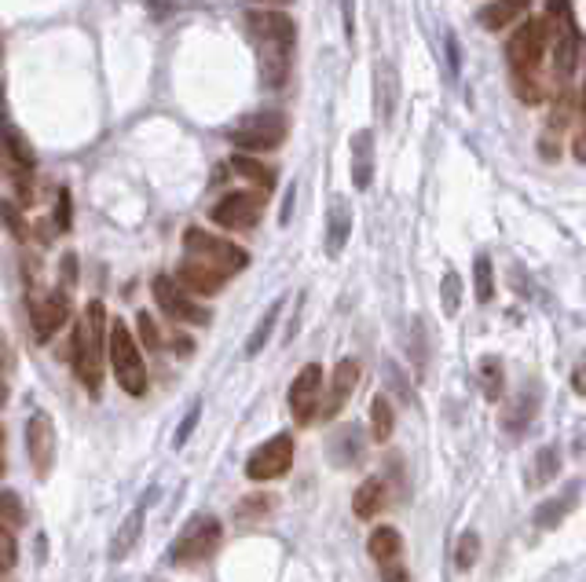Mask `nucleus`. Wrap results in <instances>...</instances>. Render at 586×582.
I'll use <instances>...</instances> for the list:
<instances>
[{
  "instance_id": "f3484780",
  "label": "nucleus",
  "mask_w": 586,
  "mask_h": 582,
  "mask_svg": "<svg viewBox=\"0 0 586 582\" xmlns=\"http://www.w3.org/2000/svg\"><path fill=\"white\" fill-rule=\"evenodd\" d=\"M389 502V483L382 476H367L360 487H356V498H352V513L360 520H374Z\"/></svg>"
},
{
  "instance_id": "393cba45",
  "label": "nucleus",
  "mask_w": 586,
  "mask_h": 582,
  "mask_svg": "<svg viewBox=\"0 0 586 582\" xmlns=\"http://www.w3.org/2000/svg\"><path fill=\"white\" fill-rule=\"evenodd\" d=\"M227 165H231V169L238 172V176H246V180H253V183H256V191H264V194H267V191L275 187V172H271V169H267L264 161H256V158H249V154H235V158H231Z\"/></svg>"
},
{
  "instance_id": "9d476101",
  "label": "nucleus",
  "mask_w": 586,
  "mask_h": 582,
  "mask_svg": "<svg viewBox=\"0 0 586 582\" xmlns=\"http://www.w3.org/2000/svg\"><path fill=\"white\" fill-rule=\"evenodd\" d=\"M26 454L37 480H48L56 465V421L48 411H34L26 418Z\"/></svg>"
},
{
  "instance_id": "a19ab883",
  "label": "nucleus",
  "mask_w": 586,
  "mask_h": 582,
  "mask_svg": "<svg viewBox=\"0 0 586 582\" xmlns=\"http://www.w3.org/2000/svg\"><path fill=\"white\" fill-rule=\"evenodd\" d=\"M5 469H8L5 465V429H0V476H5Z\"/></svg>"
},
{
  "instance_id": "ea45409f",
  "label": "nucleus",
  "mask_w": 586,
  "mask_h": 582,
  "mask_svg": "<svg viewBox=\"0 0 586 582\" xmlns=\"http://www.w3.org/2000/svg\"><path fill=\"white\" fill-rule=\"evenodd\" d=\"M382 578H385V582H411V575H407L403 560H396V564H385V567H382Z\"/></svg>"
},
{
  "instance_id": "dca6fc26",
  "label": "nucleus",
  "mask_w": 586,
  "mask_h": 582,
  "mask_svg": "<svg viewBox=\"0 0 586 582\" xmlns=\"http://www.w3.org/2000/svg\"><path fill=\"white\" fill-rule=\"evenodd\" d=\"M176 282L187 289V294H198V297H213V294H220L224 289V275L220 271H213L209 264H202V260H191V256H183V264H180V271H176Z\"/></svg>"
},
{
  "instance_id": "58836bf2",
  "label": "nucleus",
  "mask_w": 586,
  "mask_h": 582,
  "mask_svg": "<svg viewBox=\"0 0 586 582\" xmlns=\"http://www.w3.org/2000/svg\"><path fill=\"white\" fill-rule=\"evenodd\" d=\"M56 223H59L63 231L70 227V191H67V187L59 191V205H56Z\"/></svg>"
},
{
  "instance_id": "c756f323",
  "label": "nucleus",
  "mask_w": 586,
  "mask_h": 582,
  "mask_svg": "<svg viewBox=\"0 0 586 582\" xmlns=\"http://www.w3.org/2000/svg\"><path fill=\"white\" fill-rule=\"evenodd\" d=\"M557 469H560V451H557L553 443H546V447H539V454H535V473L528 476V483H531V487H542V483H549V480L557 476Z\"/></svg>"
},
{
  "instance_id": "20e7f679",
  "label": "nucleus",
  "mask_w": 586,
  "mask_h": 582,
  "mask_svg": "<svg viewBox=\"0 0 586 582\" xmlns=\"http://www.w3.org/2000/svg\"><path fill=\"white\" fill-rule=\"evenodd\" d=\"M183 245H187V256H191V260L209 264V267L220 271L224 278L238 275V271L249 264V253H246L242 245H231L227 238H216V234H209V231H202V227H191V231L183 234Z\"/></svg>"
},
{
  "instance_id": "2f4dec72",
  "label": "nucleus",
  "mask_w": 586,
  "mask_h": 582,
  "mask_svg": "<svg viewBox=\"0 0 586 582\" xmlns=\"http://www.w3.org/2000/svg\"><path fill=\"white\" fill-rule=\"evenodd\" d=\"M476 556H480V535H476V531H462L458 549H455V567H458V571H469V567L476 564Z\"/></svg>"
},
{
  "instance_id": "37998d69",
  "label": "nucleus",
  "mask_w": 586,
  "mask_h": 582,
  "mask_svg": "<svg viewBox=\"0 0 586 582\" xmlns=\"http://www.w3.org/2000/svg\"><path fill=\"white\" fill-rule=\"evenodd\" d=\"M5 571H8V567H5V564H0V575H5Z\"/></svg>"
},
{
  "instance_id": "79ce46f5",
  "label": "nucleus",
  "mask_w": 586,
  "mask_h": 582,
  "mask_svg": "<svg viewBox=\"0 0 586 582\" xmlns=\"http://www.w3.org/2000/svg\"><path fill=\"white\" fill-rule=\"evenodd\" d=\"M571 389H575V392H582V370H575V374H571Z\"/></svg>"
},
{
  "instance_id": "423d86ee",
  "label": "nucleus",
  "mask_w": 586,
  "mask_h": 582,
  "mask_svg": "<svg viewBox=\"0 0 586 582\" xmlns=\"http://www.w3.org/2000/svg\"><path fill=\"white\" fill-rule=\"evenodd\" d=\"M546 48H549V23L546 19H524L520 30L506 45V59H509L513 74H535Z\"/></svg>"
},
{
  "instance_id": "39448f33",
  "label": "nucleus",
  "mask_w": 586,
  "mask_h": 582,
  "mask_svg": "<svg viewBox=\"0 0 586 582\" xmlns=\"http://www.w3.org/2000/svg\"><path fill=\"white\" fill-rule=\"evenodd\" d=\"M289 136V118L282 110H260L235 125L231 143L242 151H278Z\"/></svg>"
},
{
  "instance_id": "f257e3e1",
  "label": "nucleus",
  "mask_w": 586,
  "mask_h": 582,
  "mask_svg": "<svg viewBox=\"0 0 586 582\" xmlns=\"http://www.w3.org/2000/svg\"><path fill=\"white\" fill-rule=\"evenodd\" d=\"M103 356H107V308L103 301H89L74 330V374L92 396H99L103 385Z\"/></svg>"
},
{
  "instance_id": "a211bd4d",
  "label": "nucleus",
  "mask_w": 586,
  "mask_h": 582,
  "mask_svg": "<svg viewBox=\"0 0 586 582\" xmlns=\"http://www.w3.org/2000/svg\"><path fill=\"white\" fill-rule=\"evenodd\" d=\"M143 524H147V498L121 520L118 535H114V542H110V560H125V556L136 549V542H140V535H143Z\"/></svg>"
},
{
  "instance_id": "f8f14e48",
  "label": "nucleus",
  "mask_w": 586,
  "mask_h": 582,
  "mask_svg": "<svg viewBox=\"0 0 586 582\" xmlns=\"http://www.w3.org/2000/svg\"><path fill=\"white\" fill-rule=\"evenodd\" d=\"M30 323H34L37 345H48V341L70 323V294H63V289H52L48 297H41V301L34 305Z\"/></svg>"
},
{
  "instance_id": "2eb2a0df",
  "label": "nucleus",
  "mask_w": 586,
  "mask_h": 582,
  "mask_svg": "<svg viewBox=\"0 0 586 582\" xmlns=\"http://www.w3.org/2000/svg\"><path fill=\"white\" fill-rule=\"evenodd\" d=\"M356 385H360V363H356V359H341L338 370H334V378H330V392H327V400H319V411H316V414H319L323 421L338 418V414L345 411V403L352 400Z\"/></svg>"
},
{
  "instance_id": "f03ea898",
  "label": "nucleus",
  "mask_w": 586,
  "mask_h": 582,
  "mask_svg": "<svg viewBox=\"0 0 586 582\" xmlns=\"http://www.w3.org/2000/svg\"><path fill=\"white\" fill-rule=\"evenodd\" d=\"M107 356H110V367H114V378H118L121 392L143 396L147 392V363H143L140 341L129 334V327L121 319L107 327Z\"/></svg>"
},
{
  "instance_id": "4468645a",
  "label": "nucleus",
  "mask_w": 586,
  "mask_h": 582,
  "mask_svg": "<svg viewBox=\"0 0 586 582\" xmlns=\"http://www.w3.org/2000/svg\"><path fill=\"white\" fill-rule=\"evenodd\" d=\"M249 34L256 45H282V48L298 45V26L286 12H249Z\"/></svg>"
},
{
  "instance_id": "4be33fe9",
  "label": "nucleus",
  "mask_w": 586,
  "mask_h": 582,
  "mask_svg": "<svg viewBox=\"0 0 586 582\" xmlns=\"http://www.w3.org/2000/svg\"><path fill=\"white\" fill-rule=\"evenodd\" d=\"M330 458H334L338 469H349V465L363 462V436H360L356 425H345L330 436Z\"/></svg>"
},
{
  "instance_id": "a878e982",
  "label": "nucleus",
  "mask_w": 586,
  "mask_h": 582,
  "mask_svg": "<svg viewBox=\"0 0 586 582\" xmlns=\"http://www.w3.org/2000/svg\"><path fill=\"white\" fill-rule=\"evenodd\" d=\"M476 378H480L484 396H487L491 403H498V400H502V385H506V367H502V359H498V356H484Z\"/></svg>"
},
{
  "instance_id": "4c0bfd02",
  "label": "nucleus",
  "mask_w": 586,
  "mask_h": 582,
  "mask_svg": "<svg viewBox=\"0 0 586 582\" xmlns=\"http://www.w3.org/2000/svg\"><path fill=\"white\" fill-rule=\"evenodd\" d=\"M571 110H575V99H557V107H553V114H549V129H564L568 118H571Z\"/></svg>"
},
{
  "instance_id": "c85d7f7f",
  "label": "nucleus",
  "mask_w": 586,
  "mask_h": 582,
  "mask_svg": "<svg viewBox=\"0 0 586 582\" xmlns=\"http://www.w3.org/2000/svg\"><path fill=\"white\" fill-rule=\"evenodd\" d=\"M392 429H396V411H392L389 396H374V403H371V432H374V440L385 443L392 436Z\"/></svg>"
},
{
  "instance_id": "9b49d317",
  "label": "nucleus",
  "mask_w": 586,
  "mask_h": 582,
  "mask_svg": "<svg viewBox=\"0 0 586 582\" xmlns=\"http://www.w3.org/2000/svg\"><path fill=\"white\" fill-rule=\"evenodd\" d=\"M319 400H323V367L319 363H309L298 378L289 385V414L298 425H312L316 421V411H319Z\"/></svg>"
},
{
  "instance_id": "cd10ccee",
  "label": "nucleus",
  "mask_w": 586,
  "mask_h": 582,
  "mask_svg": "<svg viewBox=\"0 0 586 582\" xmlns=\"http://www.w3.org/2000/svg\"><path fill=\"white\" fill-rule=\"evenodd\" d=\"M26 524L23 498L16 491H0V535H16Z\"/></svg>"
},
{
  "instance_id": "5701e85b",
  "label": "nucleus",
  "mask_w": 586,
  "mask_h": 582,
  "mask_svg": "<svg viewBox=\"0 0 586 582\" xmlns=\"http://www.w3.org/2000/svg\"><path fill=\"white\" fill-rule=\"evenodd\" d=\"M367 553H371V560H374L378 567L403 560V538H400V531H396V527H374V535H371V542H367Z\"/></svg>"
},
{
  "instance_id": "7ed1b4c3",
  "label": "nucleus",
  "mask_w": 586,
  "mask_h": 582,
  "mask_svg": "<svg viewBox=\"0 0 586 582\" xmlns=\"http://www.w3.org/2000/svg\"><path fill=\"white\" fill-rule=\"evenodd\" d=\"M220 538H224L220 520H216L213 513H194V516L180 527V538L173 542L169 560H173V564H198V560H205V556L216 553Z\"/></svg>"
},
{
  "instance_id": "b1692460",
  "label": "nucleus",
  "mask_w": 586,
  "mask_h": 582,
  "mask_svg": "<svg viewBox=\"0 0 586 582\" xmlns=\"http://www.w3.org/2000/svg\"><path fill=\"white\" fill-rule=\"evenodd\" d=\"M575 494H579V483H568L564 498H549V502H542V505L535 509V527H542V531L560 527V520H564V516H568V509L575 505Z\"/></svg>"
},
{
  "instance_id": "6e6552de",
  "label": "nucleus",
  "mask_w": 586,
  "mask_h": 582,
  "mask_svg": "<svg viewBox=\"0 0 586 582\" xmlns=\"http://www.w3.org/2000/svg\"><path fill=\"white\" fill-rule=\"evenodd\" d=\"M154 301H158V308L169 316V319H176V323H191V327H209L213 323V312H205L198 301H191V294L176 282V278H169V275H158L154 278Z\"/></svg>"
},
{
  "instance_id": "473e14b6",
  "label": "nucleus",
  "mask_w": 586,
  "mask_h": 582,
  "mask_svg": "<svg viewBox=\"0 0 586 582\" xmlns=\"http://www.w3.org/2000/svg\"><path fill=\"white\" fill-rule=\"evenodd\" d=\"M440 301H444V316H458V305H462V278H458L455 271H447V275H444Z\"/></svg>"
},
{
  "instance_id": "1a4fd4ad",
  "label": "nucleus",
  "mask_w": 586,
  "mask_h": 582,
  "mask_svg": "<svg viewBox=\"0 0 586 582\" xmlns=\"http://www.w3.org/2000/svg\"><path fill=\"white\" fill-rule=\"evenodd\" d=\"M289 465H293V436H289V432H278V436H271L267 443H260V447L249 454L246 476L256 480V483H264V480L286 476Z\"/></svg>"
},
{
  "instance_id": "72a5a7b5",
  "label": "nucleus",
  "mask_w": 586,
  "mask_h": 582,
  "mask_svg": "<svg viewBox=\"0 0 586 582\" xmlns=\"http://www.w3.org/2000/svg\"><path fill=\"white\" fill-rule=\"evenodd\" d=\"M271 509V494H246V502L235 509V516L238 520H256V516H264Z\"/></svg>"
},
{
  "instance_id": "bb28decb",
  "label": "nucleus",
  "mask_w": 586,
  "mask_h": 582,
  "mask_svg": "<svg viewBox=\"0 0 586 582\" xmlns=\"http://www.w3.org/2000/svg\"><path fill=\"white\" fill-rule=\"evenodd\" d=\"M282 301L286 297H278L264 316H260V323L253 327V334H249V341H246V356L253 359V356H260L264 352V345H267V338H271V330H275V323H278V312H282Z\"/></svg>"
},
{
  "instance_id": "c9c22d12",
  "label": "nucleus",
  "mask_w": 586,
  "mask_h": 582,
  "mask_svg": "<svg viewBox=\"0 0 586 582\" xmlns=\"http://www.w3.org/2000/svg\"><path fill=\"white\" fill-rule=\"evenodd\" d=\"M198 414H202V403H194V407L187 411V418L180 421V429H176V436H173V447H183V443L191 440V432H194V425H198Z\"/></svg>"
},
{
  "instance_id": "0eeeda50",
  "label": "nucleus",
  "mask_w": 586,
  "mask_h": 582,
  "mask_svg": "<svg viewBox=\"0 0 586 582\" xmlns=\"http://www.w3.org/2000/svg\"><path fill=\"white\" fill-rule=\"evenodd\" d=\"M264 205H267L264 191H231L213 205V223H220L227 231L256 227L260 216H264Z\"/></svg>"
},
{
  "instance_id": "f704fd0d",
  "label": "nucleus",
  "mask_w": 586,
  "mask_h": 582,
  "mask_svg": "<svg viewBox=\"0 0 586 582\" xmlns=\"http://www.w3.org/2000/svg\"><path fill=\"white\" fill-rule=\"evenodd\" d=\"M136 327H140V341L154 352L158 345H162V338H158V327H154V319H151V312H140L136 316Z\"/></svg>"
},
{
  "instance_id": "aec40b11",
  "label": "nucleus",
  "mask_w": 586,
  "mask_h": 582,
  "mask_svg": "<svg viewBox=\"0 0 586 582\" xmlns=\"http://www.w3.org/2000/svg\"><path fill=\"white\" fill-rule=\"evenodd\" d=\"M374 180V132L363 129L352 136V183L367 191Z\"/></svg>"
},
{
  "instance_id": "412c9836",
  "label": "nucleus",
  "mask_w": 586,
  "mask_h": 582,
  "mask_svg": "<svg viewBox=\"0 0 586 582\" xmlns=\"http://www.w3.org/2000/svg\"><path fill=\"white\" fill-rule=\"evenodd\" d=\"M349 234H352V209L345 198H334L327 216V256H341Z\"/></svg>"
},
{
  "instance_id": "6ab92c4d",
  "label": "nucleus",
  "mask_w": 586,
  "mask_h": 582,
  "mask_svg": "<svg viewBox=\"0 0 586 582\" xmlns=\"http://www.w3.org/2000/svg\"><path fill=\"white\" fill-rule=\"evenodd\" d=\"M531 12V0H491L487 8H480V26L484 30H506L509 23H517V19H524Z\"/></svg>"
},
{
  "instance_id": "7c9ffc66",
  "label": "nucleus",
  "mask_w": 586,
  "mask_h": 582,
  "mask_svg": "<svg viewBox=\"0 0 586 582\" xmlns=\"http://www.w3.org/2000/svg\"><path fill=\"white\" fill-rule=\"evenodd\" d=\"M473 278H476V301L487 305L495 297V271H491V256L480 253L476 264H473Z\"/></svg>"
},
{
  "instance_id": "e433bc0d",
  "label": "nucleus",
  "mask_w": 586,
  "mask_h": 582,
  "mask_svg": "<svg viewBox=\"0 0 586 582\" xmlns=\"http://www.w3.org/2000/svg\"><path fill=\"white\" fill-rule=\"evenodd\" d=\"M0 216H5V223H8V231L16 238H26V223H23V216H19V209L12 202H0Z\"/></svg>"
},
{
  "instance_id": "ddd939ff",
  "label": "nucleus",
  "mask_w": 586,
  "mask_h": 582,
  "mask_svg": "<svg viewBox=\"0 0 586 582\" xmlns=\"http://www.w3.org/2000/svg\"><path fill=\"white\" fill-rule=\"evenodd\" d=\"M549 8L560 12V19L549 16V19H557L553 67H557L560 78H571V70H575V63H579V45H582V41H579V30H575V23H571V16H568V5H564V0H549Z\"/></svg>"
}]
</instances>
